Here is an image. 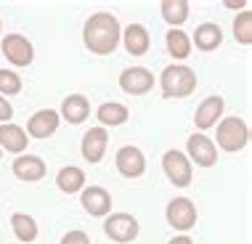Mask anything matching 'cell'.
Wrapping results in <instances>:
<instances>
[{"instance_id": "cell-6", "label": "cell", "mask_w": 252, "mask_h": 244, "mask_svg": "<svg viewBox=\"0 0 252 244\" xmlns=\"http://www.w3.org/2000/svg\"><path fill=\"white\" fill-rule=\"evenodd\" d=\"M165 215H167V223L173 228H178V231H189V228L196 226V207L186 196H178V199L170 202Z\"/></svg>"}, {"instance_id": "cell-28", "label": "cell", "mask_w": 252, "mask_h": 244, "mask_svg": "<svg viewBox=\"0 0 252 244\" xmlns=\"http://www.w3.org/2000/svg\"><path fill=\"white\" fill-rule=\"evenodd\" d=\"M11 117H13V106L3 96H0V122H8Z\"/></svg>"}, {"instance_id": "cell-21", "label": "cell", "mask_w": 252, "mask_h": 244, "mask_svg": "<svg viewBox=\"0 0 252 244\" xmlns=\"http://www.w3.org/2000/svg\"><path fill=\"white\" fill-rule=\"evenodd\" d=\"M11 226H13V234H16V239L19 242H35L37 239V223L30 218V215H24V213H16V215H11Z\"/></svg>"}, {"instance_id": "cell-13", "label": "cell", "mask_w": 252, "mask_h": 244, "mask_svg": "<svg viewBox=\"0 0 252 244\" xmlns=\"http://www.w3.org/2000/svg\"><path fill=\"white\" fill-rule=\"evenodd\" d=\"M109 146V133L104 130V127H91L85 135H83V157L91 162V165H96V162H101V157H104Z\"/></svg>"}, {"instance_id": "cell-20", "label": "cell", "mask_w": 252, "mask_h": 244, "mask_svg": "<svg viewBox=\"0 0 252 244\" xmlns=\"http://www.w3.org/2000/svg\"><path fill=\"white\" fill-rule=\"evenodd\" d=\"M159 8H162V19H165L167 24H173V30L189 19V3L186 0H162Z\"/></svg>"}, {"instance_id": "cell-29", "label": "cell", "mask_w": 252, "mask_h": 244, "mask_svg": "<svg viewBox=\"0 0 252 244\" xmlns=\"http://www.w3.org/2000/svg\"><path fill=\"white\" fill-rule=\"evenodd\" d=\"M170 244H194V242L189 239V236H175V239L170 242Z\"/></svg>"}, {"instance_id": "cell-31", "label": "cell", "mask_w": 252, "mask_h": 244, "mask_svg": "<svg viewBox=\"0 0 252 244\" xmlns=\"http://www.w3.org/2000/svg\"><path fill=\"white\" fill-rule=\"evenodd\" d=\"M0 157H3V149H0Z\"/></svg>"}, {"instance_id": "cell-18", "label": "cell", "mask_w": 252, "mask_h": 244, "mask_svg": "<svg viewBox=\"0 0 252 244\" xmlns=\"http://www.w3.org/2000/svg\"><path fill=\"white\" fill-rule=\"evenodd\" d=\"M88 112H91V104H88L85 96H80V93H74V96H66L64 104H61V117L66 122H72V125H80Z\"/></svg>"}, {"instance_id": "cell-26", "label": "cell", "mask_w": 252, "mask_h": 244, "mask_svg": "<svg viewBox=\"0 0 252 244\" xmlns=\"http://www.w3.org/2000/svg\"><path fill=\"white\" fill-rule=\"evenodd\" d=\"M22 91V77L11 69H0V93L5 96H16Z\"/></svg>"}, {"instance_id": "cell-12", "label": "cell", "mask_w": 252, "mask_h": 244, "mask_svg": "<svg viewBox=\"0 0 252 244\" xmlns=\"http://www.w3.org/2000/svg\"><path fill=\"white\" fill-rule=\"evenodd\" d=\"M45 173H48L45 162L40 157H35V154H24V157L13 159V175H16L19 181L35 183V181H43Z\"/></svg>"}, {"instance_id": "cell-24", "label": "cell", "mask_w": 252, "mask_h": 244, "mask_svg": "<svg viewBox=\"0 0 252 244\" xmlns=\"http://www.w3.org/2000/svg\"><path fill=\"white\" fill-rule=\"evenodd\" d=\"M96 117L101 120V125H112V127H117L122 125V122L127 120V106H122V104H101L98 106V112H96Z\"/></svg>"}, {"instance_id": "cell-25", "label": "cell", "mask_w": 252, "mask_h": 244, "mask_svg": "<svg viewBox=\"0 0 252 244\" xmlns=\"http://www.w3.org/2000/svg\"><path fill=\"white\" fill-rule=\"evenodd\" d=\"M234 37H236V43H242V45L252 43V11H242L239 16L234 19Z\"/></svg>"}, {"instance_id": "cell-4", "label": "cell", "mask_w": 252, "mask_h": 244, "mask_svg": "<svg viewBox=\"0 0 252 244\" xmlns=\"http://www.w3.org/2000/svg\"><path fill=\"white\" fill-rule=\"evenodd\" d=\"M104 231L112 242L117 244H127L138 236V220L127 213H112L104 223Z\"/></svg>"}, {"instance_id": "cell-2", "label": "cell", "mask_w": 252, "mask_h": 244, "mask_svg": "<svg viewBox=\"0 0 252 244\" xmlns=\"http://www.w3.org/2000/svg\"><path fill=\"white\" fill-rule=\"evenodd\" d=\"M159 85H162L165 98H186V96H191L196 88V74L183 64H178V66L173 64L162 72Z\"/></svg>"}, {"instance_id": "cell-1", "label": "cell", "mask_w": 252, "mask_h": 244, "mask_svg": "<svg viewBox=\"0 0 252 244\" xmlns=\"http://www.w3.org/2000/svg\"><path fill=\"white\" fill-rule=\"evenodd\" d=\"M83 37H85V48L91 53H96V56L114 53V48L120 45V37H122L117 16H112L109 11L93 13V16L85 22Z\"/></svg>"}, {"instance_id": "cell-9", "label": "cell", "mask_w": 252, "mask_h": 244, "mask_svg": "<svg viewBox=\"0 0 252 244\" xmlns=\"http://www.w3.org/2000/svg\"><path fill=\"white\" fill-rule=\"evenodd\" d=\"M186 149H189V159H194L199 167H213L218 162V146L202 133H194L189 138Z\"/></svg>"}, {"instance_id": "cell-23", "label": "cell", "mask_w": 252, "mask_h": 244, "mask_svg": "<svg viewBox=\"0 0 252 244\" xmlns=\"http://www.w3.org/2000/svg\"><path fill=\"white\" fill-rule=\"evenodd\" d=\"M165 43H167V51L173 59H186L189 53H191V40H189L186 32H181V30H170Z\"/></svg>"}, {"instance_id": "cell-17", "label": "cell", "mask_w": 252, "mask_h": 244, "mask_svg": "<svg viewBox=\"0 0 252 244\" xmlns=\"http://www.w3.org/2000/svg\"><path fill=\"white\" fill-rule=\"evenodd\" d=\"M220 43H223V30H220L218 24L204 22V24L196 27V32H194V45H196L199 51L210 53V51H215Z\"/></svg>"}, {"instance_id": "cell-3", "label": "cell", "mask_w": 252, "mask_h": 244, "mask_svg": "<svg viewBox=\"0 0 252 244\" xmlns=\"http://www.w3.org/2000/svg\"><path fill=\"white\" fill-rule=\"evenodd\" d=\"M250 141V127L239 117H226L218 125V146L223 152H239Z\"/></svg>"}, {"instance_id": "cell-11", "label": "cell", "mask_w": 252, "mask_h": 244, "mask_svg": "<svg viewBox=\"0 0 252 244\" xmlns=\"http://www.w3.org/2000/svg\"><path fill=\"white\" fill-rule=\"evenodd\" d=\"M83 207L88 215H93V218H104V215L112 213V196H109L106 188L101 186H91L83 191Z\"/></svg>"}, {"instance_id": "cell-7", "label": "cell", "mask_w": 252, "mask_h": 244, "mask_svg": "<svg viewBox=\"0 0 252 244\" xmlns=\"http://www.w3.org/2000/svg\"><path fill=\"white\" fill-rule=\"evenodd\" d=\"M120 88L130 96H144L154 88V74L144 69V66H133V69H125L120 74Z\"/></svg>"}, {"instance_id": "cell-10", "label": "cell", "mask_w": 252, "mask_h": 244, "mask_svg": "<svg viewBox=\"0 0 252 244\" xmlns=\"http://www.w3.org/2000/svg\"><path fill=\"white\" fill-rule=\"evenodd\" d=\"M3 53H5V59H8L11 64H16V66H27V64H32V59H35L32 43L24 35H8L5 37L3 40Z\"/></svg>"}, {"instance_id": "cell-27", "label": "cell", "mask_w": 252, "mask_h": 244, "mask_svg": "<svg viewBox=\"0 0 252 244\" xmlns=\"http://www.w3.org/2000/svg\"><path fill=\"white\" fill-rule=\"evenodd\" d=\"M61 244H91V239H88L85 231H69L61 239Z\"/></svg>"}, {"instance_id": "cell-8", "label": "cell", "mask_w": 252, "mask_h": 244, "mask_svg": "<svg viewBox=\"0 0 252 244\" xmlns=\"http://www.w3.org/2000/svg\"><path fill=\"white\" fill-rule=\"evenodd\" d=\"M117 170L120 175H125V178H141L146 170V159H144V152H141L138 146H122L117 152Z\"/></svg>"}, {"instance_id": "cell-19", "label": "cell", "mask_w": 252, "mask_h": 244, "mask_svg": "<svg viewBox=\"0 0 252 244\" xmlns=\"http://www.w3.org/2000/svg\"><path fill=\"white\" fill-rule=\"evenodd\" d=\"M27 144H30V138H27V133L22 130L19 125H0V149H5V152H24Z\"/></svg>"}, {"instance_id": "cell-5", "label": "cell", "mask_w": 252, "mask_h": 244, "mask_svg": "<svg viewBox=\"0 0 252 244\" xmlns=\"http://www.w3.org/2000/svg\"><path fill=\"white\" fill-rule=\"evenodd\" d=\"M162 167H165V175L175 186L186 188L191 183V162H189L186 154L170 149V152H165V157H162Z\"/></svg>"}, {"instance_id": "cell-32", "label": "cell", "mask_w": 252, "mask_h": 244, "mask_svg": "<svg viewBox=\"0 0 252 244\" xmlns=\"http://www.w3.org/2000/svg\"><path fill=\"white\" fill-rule=\"evenodd\" d=\"M0 30H3V22H0Z\"/></svg>"}, {"instance_id": "cell-22", "label": "cell", "mask_w": 252, "mask_h": 244, "mask_svg": "<svg viewBox=\"0 0 252 244\" xmlns=\"http://www.w3.org/2000/svg\"><path fill=\"white\" fill-rule=\"evenodd\" d=\"M59 188L64 194H74V191H80V188L85 186V173L80 170V167H64V170L59 173Z\"/></svg>"}, {"instance_id": "cell-15", "label": "cell", "mask_w": 252, "mask_h": 244, "mask_svg": "<svg viewBox=\"0 0 252 244\" xmlns=\"http://www.w3.org/2000/svg\"><path fill=\"white\" fill-rule=\"evenodd\" d=\"M220 114H223V98L220 96H210L199 104V109H196V114H194V122H196L199 130H207V127H213L218 122Z\"/></svg>"}, {"instance_id": "cell-14", "label": "cell", "mask_w": 252, "mask_h": 244, "mask_svg": "<svg viewBox=\"0 0 252 244\" xmlns=\"http://www.w3.org/2000/svg\"><path fill=\"white\" fill-rule=\"evenodd\" d=\"M59 120L61 117L53 109H40L30 117V122H27V133H30L32 138H48V135L56 133Z\"/></svg>"}, {"instance_id": "cell-30", "label": "cell", "mask_w": 252, "mask_h": 244, "mask_svg": "<svg viewBox=\"0 0 252 244\" xmlns=\"http://www.w3.org/2000/svg\"><path fill=\"white\" fill-rule=\"evenodd\" d=\"M226 5H228V8H242L244 0H226Z\"/></svg>"}, {"instance_id": "cell-16", "label": "cell", "mask_w": 252, "mask_h": 244, "mask_svg": "<svg viewBox=\"0 0 252 244\" xmlns=\"http://www.w3.org/2000/svg\"><path fill=\"white\" fill-rule=\"evenodd\" d=\"M122 40H125V51L133 53V56H144L152 45V37H149L144 24H130L125 32H122Z\"/></svg>"}]
</instances>
